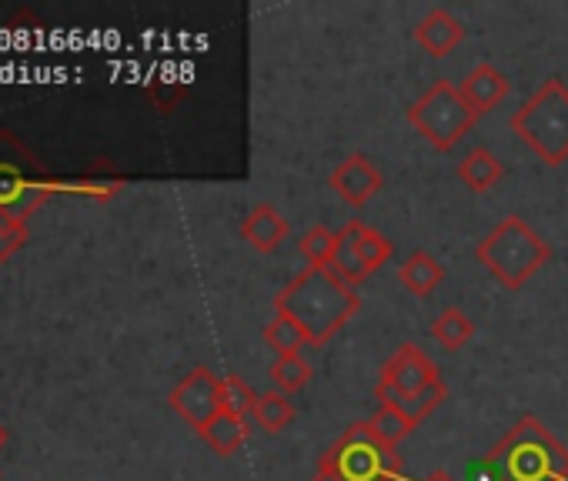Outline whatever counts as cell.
<instances>
[{
    "label": "cell",
    "instance_id": "obj_1",
    "mask_svg": "<svg viewBox=\"0 0 568 481\" xmlns=\"http://www.w3.org/2000/svg\"><path fill=\"white\" fill-rule=\"evenodd\" d=\"M274 311L288 315L312 348H325L362 311V295L335 268H305L274 298Z\"/></svg>",
    "mask_w": 568,
    "mask_h": 481
},
{
    "label": "cell",
    "instance_id": "obj_2",
    "mask_svg": "<svg viewBox=\"0 0 568 481\" xmlns=\"http://www.w3.org/2000/svg\"><path fill=\"white\" fill-rule=\"evenodd\" d=\"M498 481H568V448L538 418H518L485 454Z\"/></svg>",
    "mask_w": 568,
    "mask_h": 481
},
{
    "label": "cell",
    "instance_id": "obj_3",
    "mask_svg": "<svg viewBox=\"0 0 568 481\" xmlns=\"http://www.w3.org/2000/svg\"><path fill=\"white\" fill-rule=\"evenodd\" d=\"M475 262L508 291L525 288L548 262L551 245L518 214H505L475 248Z\"/></svg>",
    "mask_w": 568,
    "mask_h": 481
},
{
    "label": "cell",
    "instance_id": "obj_4",
    "mask_svg": "<svg viewBox=\"0 0 568 481\" xmlns=\"http://www.w3.org/2000/svg\"><path fill=\"white\" fill-rule=\"evenodd\" d=\"M402 458L388 448L368 421L348 424L315 464V481H398Z\"/></svg>",
    "mask_w": 568,
    "mask_h": 481
},
{
    "label": "cell",
    "instance_id": "obj_5",
    "mask_svg": "<svg viewBox=\"0 0 568 481\" xmlns=\"http://www.w3.org/2000/svg\"><path fill=\"white\" fill-rule=\"evenodd\" d=\"M511 131L548 167L568 161V88L565 81H545L515 114Z\"/></svg>",
    "mask_w": 568,
    "mask_h": 481
},
{
    "label": "cell",
    "instance_id": "obj_6",
    "mask_svg": "<svg viewBox=\"0 0 568 481\" xmlns=\"http://www.w3.org/2000/svg\"><path fill=\"white\" fill-rule=\"evenodd\" d=\"M405 117L435 151H452L478 121V114L468 108V101L462 98V91L452 81H435L408 108Z\"/></svg>",
    "mask_w": 568,
    "mask_h": 481
},
{
    "label": "cell",
    "instance_id": "obj_7",
    "mask_svg": "<svg viewBox=\"0 0 568 481\" xmlns=\"http://www.w3.org/2000/svg\"><path fill=\"white\" fill-rule=\"evenodd\" d=\"M442 385V375H438V365L418 348V345H402L385 365H382V378L375 385V398L378 405H388V401H408V398H418L425 395L428 388Z\"/></svg>",
    "mask_w": 568,
    "mask_h": 481
},
{
    "label": "cell",
    "instance_id": "obj_8",
    "mask_svg": "<svg viewBox=\"0 0 568 481\" xmlns=\"http://www.w3.org/2000/svg\"><path fill=\"white\" fill-rule=\"evenodd\" d=\"M54 187L41 174H34V161L18 157H0V214H11L28 221V214L48 201Z\"/></svg>",
    "mask_w": 568,
    "mask_h": 481
},
{
    "label": "cell",
    "instance_id": "obj_9",
    "mask_svg": "<svg viewBox=\"0 0 568 481\" xmlns=\"http://www.w3.org/2000/svg\"><path fill=\"white\" fill-rule=\"evenodd\" d=\"M168 405H171L194 431H201V428L221 411V378H217L211 368L197 365V368H191V375L181 378V385L171 391Z\"/></svg>",
    "mask_w": 568,
    "mask_h": 481
},
{
    "label": "cell",
    "instance_id": "obj_10",
    "mask_svg": "<svg viewBox=\"0 0 568 481\" xmlns=\"http://www.w3.org/2000/svg\"><path fill=\"white\" fill-rule=\"evenodd\" d=\"M328 187L352 207H365L382 187H385V177L382 171L372 164V157L365 154H348L345 161H338V167L328 174Z\"/></svg>",
    "mask_w": 568,
    "mask_h": 481
},
{
    "label": "cell",
    "instance_id": "obj_11",
    "mask_svg": "<svg viewBox=\"0 0 568 481\" xmlns=\"http://www.w3.org/2000/svg\"><path fill=\"white\" fill-rule=\"evenodd\" d=\"M412 38H415V44H418L425 54H432V58H448V54L462 44L465 28H462V21H458L452 11L435 8V11H428V14L415 24Z\"/></svg>",
    "mask_w": 568,
    "mask_h": 481
},
{
    "label": "cell",
    "instance_id": "obj_12",
    "mask_svg": "<svg viewBox=\"0 0 568 481\" xmlns=\"http://www.w3.org/2000/svg\"><path fill=\"white\" fill-rule=\"evenodd\" d=\"M288 234H292V224H288V217H284L277 207H271V204H257L244 221H241V237L247 240V245L254 248V252H261V255H271V252H277L284 240H288Z\"/></svg>",
    "mask_w": 568,
    "mask_h": 481
},
{
    "label": "cell",
    "instance_id": "obj_13",
    "mask_svg": "<svg viewBox=\"0 0 568 481\" xmlns=\"http://www.w3.org/2000/svg\"><path fill=\"white\" fill-rule=\"evenodd\" d=\"M458 91L468 101V108L481 117V114H491L508 98V78L491 64H475L458 84Z\"/></svg>",
    "mask_w": 568,
    "mask_h": 481
},
{
    "label": "cell",
    "instance_id": "obj_14",
    "mask_svg": "<svg viewBox=\"0 0 568 481\" xmlns=\"http://www.w3.org/2000/svg\"><path fill=\"white\" fill-rule=\"evenodd\" d=\"M398 282L408 295L415 298H428L442 282H445V268L438 258H432L428 252H415L405 258V265L398 268Z\"/></svg>",
    "mask_w": 568,
    "mask_h": 481
},
{
    "label": "cell",
    "instance_id": "obj_15",
    "mask_svg": "<svg viewBox=\"0 0 568 481\" xmlns=\"http://www.w3.org/2000/svg\"><path fill=\"white\" fill-rule=\"evenodd\" d=\"M501 177H505V167H501V161H498L488 147H475V151H468V154L458 161V181H462L468 191H475V194L491 191Z\"/></svg>",
    "mask_w": 568,
    "mask_h": 481
},
{
    "label": "cell",
    "instance_id": "obj_16",
    "mask_svg": "<svg viewBox=\"0 0 568 481\" xmlns=\"http://www.w3.org/2000/svg\"><path fill=\"white\" fill-rule=\"evenodd\" d=\"M197 434L204 438V444L214 454L227 458V454H234V451L244 448V441H247V421L237 418V415H231V411H217Z\"/></svg>",
    "mask_w": 568,
    "mask_h": 481
},
{
    "label": "cell",
    "instance_id": "obj_17",
    "mask_svg": "<svg viewBox=\"0 0 568 481\" xmlns=\"http://www.w3.org/2000/svg\"><path fill=\"white\" fill-rule=\"evenodd\" d=\"M365 221H358V217H352L342 231H338V252H335V272L348 282V285H362L368 275H365V268H362V255H358V240H362V234H365Z\"/></svg>",
    "mask_w": 568,
    "mask_h": 481
},
{
    "label": "cell",
    "instance_id": "obj_18",
    "mask_svg": "<svg viewBox=\"0 0 568 481\" xmlns=\"http://www.w3.org/2000/svg\"><path fill=\"white\" fill-rule=\"evenodd\" d=\"M432 338H435L445 351H462V348L475 338V321H471L462 308H445V311L432 321Z\"/></svg>",
    "mask_w": 568,
    "mask_h": 481
},
{
    "label": "cell",
    "instance_id": "obj_19",
    "mask_svg": "<svg viewBox=\"0 0 568 481\" xmlns=\"http://www.w3.org/2000/svg\"><path fill=\"white\" fill-rule=\"evenodd\" d=\"M251 418L257 421V428H261V431H267V434H281L284 428H288V424L295 421V405L288 401V395L267 391V395H257Z\"/></svg>",
    "mask_w": 568,
    "mask_h": 481
},
{
    "label": "cell",
    "instance_id": "obj_20",
    "mask_svg": "<svg viewBox=\"0 0 568 481\" xmlns=\"http://www.w3.org/2000/svg\"><path fill=\"white\" fill-rule=\"evenodd\" d=\"M264 345L281 358V355H302V348H308V338L288 315L274 311L271 321L264 325Z\"/></svg>",
    "mask_w": 568,
    "mask_h": 481
},
{
    "label": "cell",
    "instance_id": "obj_21",
    "mask_svg": "<svg viewBox=\"0 0 568 481\" xmlns=\"http://www.w3.org/2000/svg\"><path fill=\"white\" fill-rule=\"evenodd\" d=\"M298 252L308 262V268H332L335 265V252H338V231H332L325 224H315L298 240Z\"/></svg>",
    "mask_w": 568,
    "mask_h": 481
},
{
    "label": "cell",
    "instance_id": "obj_22",
    "mask_svg": "<svg viewBox=\"0 0 568 481\" xmlns=\"http://www.w3.org/2000/svg\"><path fill=\"white\" fill-rule=\"evenodd\" d=\"M312 378H315V368L302 355H281L271 365V381L277 385L281 395H295V391L308 388Z\"/></svg>",
    "mask_w": 568,
    "mask_h": 481
},
{
    "label": "cell",
    "instance_id": "obj_23",
    "mask_svg": "<svg viewBox=\"0 0 568 481\" xmlns=\"http://www.w3.org/2000/svg\"><path fill=\"white\" fill-rule=\"evenodd\" d=\"M358 255H362L365 275L372 278L378 268H385V265L392 262L395 245H392V240H388L378 227H365V234H362V240H358Z\"/></svg>",
    "mask_w": 568,
    "mask_h": 481
},
{
    "label": "cell",
    "instance_id": "obj_24",
    "mask_svg": "<svg viewBox=\"0 0 568 481\" xmlns=\"http://www.w3.org/2000/svg\"><path fill=\"white\" fill-rule=\"evenodd\" d=\"M254 401H257V395L244 378H237V375L221 378V411H231L247 421V415L254 411Z\"/></svg>",
    "mask_w": 568,
    "mask_h": 481
},
{
    "label": "cell",
    "instance_id": "obj_25",
    "mask_svg": "<svg viewBox=\"0 0 568 481\" xmlns=\"http://www.w3.org/2000/svg\"><path fill=\"white\" fill-rule=\"evenodd\" d=\"M372 431L388 444V448H398L412 431H415V424L405 418V415H398L395 408H385V405H378V411L372 415Z\"/></svg>",
    "mask_w": 568,
    "mask_h": 481
},
{
    "label": "cell",
    "instance_id": "obj_26",
    "mask_svg": "<svg viewBox=\"0 0 568 481\" xmlns=\"http://www.w3.org/2000/svg\"><path fill=\"white\" fill-rule=\"evenodd\" d=\"M448 398V388H445V381L442 385H435V388H428L425 395H418V398H408V401H388L385 408H395L398 415H405L415 428L442 405Z\"/></svg>",
    "mask_w": 568,
    "mask_h": 481
},
{
    "label": "cell",
    "instance_id": "obj_27",
    "mask_svg": "<svg viewBox=\"0 0 568 481\" xmlns=\"http://www.w3.org/2000/svg\"><path fill=\"white\" fill-rule=\"evenodd\" d=\"M28 240V221L0 214V262H11Z\"/></svg>",
    "mask_w": 568,
    "mask_h": 481
},
{
    "label": "cell",
    "instance_id": "obj_28",
    "mask_svg": "<svg viewBox=\"0 0 568 481\" xmlns=\"http://www.w3.org/2000/svg\"><path fill=\"white\" fill-rule=\"evenodd\" d=\"M422 481H458V478H455V474H452L448 468H435V471H428V474H425Z\"/></svg>",
    "mask_w": 568,
    "mask_h": 481
},
{
    "label": "cell",
    "instance_id": "obj_29",
    "mask_svg": "<svg viewBox=\"0 0 568 481\" xmlns=\"http://www.w3.org/2000/svg\"><path fill=\"white\" fill-rule=\"evenodd\" d=\"M478 481H498V478H495V471L488 468V461H481V478H478Z\"/></svg>",
    "mask_w": 568,
    "mask_h": 481
},
{
    "label": "cell",
    "instance_id": "obj_30",
    "mask_svg": "<svg viewBox=\"0 0 568 481\" xmlns=\"http://www.w3.org/2000/svg\"><path fill=\"white\" fill-rule=\"evenodd\" d=\"M4 444H8V428L0 424V448H4Z\"/></svg>",
    "mask_w": 568,
    "mask_h": 481
}]
</instances>
